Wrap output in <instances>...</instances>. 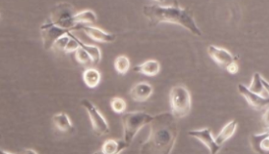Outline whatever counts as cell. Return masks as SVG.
<instances>
[{"label":"cell","instance_id":"6da1fadb","mask_svg":"<svg viewBox=\"0 0 269 154\" xmlns=\"http://www.w3.org/2000/svg\"><path fill=\"white\" fill-rule=\"evenodd\" d=\"M148 138L141 144L140 154H170L178 136L176 118L171 112L154 116Z\"/></svg>","mask_w":269,"mask_h":154},{"label":"cell","instance_id":"7a4b0ae2","mask_svg":"<svg viewBox=\"0 0 269 154\" xmlns=\"http://www.w3.org/2000/svg\"><path fill=\"white\" fill-rule=\"evenodd\" d=\"M142 12L151 25L165 22L173 23L182 26L196 36H202V31L194 20V12L180 6L178 2L164 4L162 2L154 1L145 5Z\"/></svg>","mask_w":269,"mask_h":154},{"label":"cell","instance_id":"3957f363","mask_svg":"<svg viewBox=\"0 0 269 154\" xmlns=\"http://www.w3.org/2000/svg\"><path fill=\"white\" fill-rule=\"evenodd\" d=\"M153 118L154 116L142 111L127 112L122 115L121 121L124 132L123 140L128 146L134 141L135 137L140 132V129L146 124H149Z\"/></svg>","mask_w":269,"mask_h":154},{"label":"cell","instance_id":"277c9868","mask_svg":"<svg viewBox=\"0 0 269 154\" xmlns=\"http://www.w3.org/2000/svg\"><path fill=\"white\" fill-rule=\"evenodd\" d=\"M171 113L176 119L187 117L192 110V96L189 89L183 85L174 86L169 94Z\"/></svg>","mask_w":269,"mask_h":154},{"label":"cell","instance_id":"5b68a950","mask_svg":"<svg viewBox=\"0 0 269 154\" xmlns=\"http://www.w3.org/2000/svg\"><path fill=\"white\" fill-rule=\"evenodd\" d=\"M81 105L87 112L93 129L97 136H103L110 132V125L107 120L93 102L88 99H83L81 101Z\"/></svg>","mask_w":269,"mask_h":154},{"label":"cell","instance_id":"8992f818","mask_svg":"<svg viewBox=\"0 0 269 154\" xmlns=\"http://www.w3.org/2000/svg\"><path fill=\"white\" fill-rule=\"evenodd\" d=\"M68 32H71V31L54 24L53 22H50L49 20L47 22H44L41 26V33H42V38H43L44 49L45 50L52 49L56 42L61 37H63L64 35L68 33Z\"/></svg>","mask_w":269,"mask_h":154},{"label":"cell","instance_id":"52a82bcc","mask_svg":"<svg viewBox=\"0 0 269 154\" xmlns=\"http://www.w3.org/2000/svg\"><path fill=\"white\" fill-rule=\"evenodd\" d=\"M189 136L193 137L194 139H197L201 143L204 144L205 146L209 149L210 153L217 154L219 152L221 146L216 143L215 138L213 136L212 129L210 127H205L202 129H195L189 131Z\"/></svg>","mask_w":269,"mask_h":154},{"label":"cell","instance_id":"ba28073f","mask_svg":"<svg viewBox=\"0 0 269 154\" xmlns=\"http://www.w3.org/2000/svg\"><path fill=\"white\" fill-rule=\"evenodd\" d=\"M73 30H82L91 39L99 43H113L116 41L115 34L109 33L99 27L89 24H79L73 28Z\"/></svg>","mask_w":269,"mask_h":154},{"label":"cell","instance_id":"9c48e42d","mask_svg":"<svg viewBox=\"0 0 269 154\" xmlns=\"http://www.w3.org/2000/svg\"><path fill=\"white\" fill-rule=\"evenodd\" d=\"M237 90L239 94L247 101L248 104L252 106L254 109L262 110L266 107H269V99L262 97L261 95H258V94L251 92L245 85L239 84Z\"/></svg>","mask_w":269,"mask_h":154},{"label":"cell","instance_id":"30bf717a","mask_svg":"<svg viewBox=\"0 0 269 154\" xmlns=\"http://www.w3.org/2000/svg\"><path fill=\"white\" fill-rule=\"evenodd\" d=\"M208 53L210 57L215 61L217 65L221 67H225L231 63L236 61V58L234 55L225 48L215 46V45H210L208 47Z\"/></svg>","mask_w":269,"mask_h":154},{"label":"cell","instance_id":"8fae6325","mask_svg":"<svg viewBox=\"0 0 269 154\" xmlns=\"http://www.w3.org/2000/svg\"><path fill=\"white\" fill-rule=\"evenodd\" d=\"M153 87L148 82H140L135 84L130 90V97L136 102H144L153 95Z\"/></svg>","mask_w":269,"mask_h":154},{"label":"cell","instance_id":"7c38bea8","mask_svg":"<svg viewBox=\"0 0 269 154\" xmlns=\"http://www.w3.org/2000/svg\"><path fill=\"white\" fill-rule=\"evenodd\" d=\"M97 14L92 10H84L75 14L69 21V28L72 31L73 28L79 24H91L97 22Z\"/></svg>","mask_w":269,"mask_h":154},{"label":"cell","instance_id":"4fadbf2b","mask_svg":"<svg viewBox=\"0 0 269 154\" xmlns=\"http://www.w3.org/2000/svg\"><path fill=\"white\" fill-rule=\"evenodd\" d=\"M54 126L61 132H72L74 130L73 123L69 116L65 112H60L55 114L52 118Z\"/></svg>","mask_w":269,"mask_h":154},{"label":"cell","instance_id":"5bb4252c","mask_svg":"<svg viewBox=\"0 0 269 154\" xmlns=\"http://www.w3.org/2000/svg\"><path fill=\"white\" fill-rule=\"evenodd\" d=\"M134 71L146 76H155L160 72L161 65L157 60H147L140 65L134 66Z\"/></svg>","mask_w":269,"mask_h":154},{"label":"cell","instance_id":"9a60e30c","mask_svg":"<svg viewBox=\"0 0 269 154\" xmlns=\"http://www.w3.org/2000/svg\"><path fill=\"white\" fill-rule=\"evenodd\" d=\"M128 145L124 142V140H115L109 139L102 144L100 154H119L122 152Z\"/></svg>","mask_w":269,"mask_h":154},{"label":"cell","instance_id":"2e32d148","mask_svg":"<svg viewBox=\"0 0 269 154\" xmlns=\"http://www.w3.org/2000/svg\"><path fill=\"white\" fill-rule=\"evenodd\" d=\"M237 128V121L236 120L229 121L224 125V127L218 133L215 137V141L220 146L226 143L227 141L235 134Z\"/></svg>","mask_w":269,"mask_h":154},{"label":"cell","instance_id":"e0dca14e","mask_svg":"<svg viewBox=\"0 0 269 154\" xmlns=\"http://www.w3.org/2000/svg\"><path fill=\"white\" fill-rule=\"evenodd\" d=\"M83 80L88 88H97L101 81V74L97 68L88 67L83 72Z\"/></svg>","mask_w":269,"mask_h":154},{"label":"cell","instance_id":"ac0fdd59","mask_svg":"<svg viewBox=\"0 0 269 154\" xmlns=\"http://www.w3.org/2000/svg\"><path fill=\"white\" fill-rule=\"evenodd\" d=\"M73 38L75 39V41L77 42V44H79V46L82 47L86 51V53L91 56L93 64L97 65V64H98V62H100V60H101V50H100V48L98 46L94 45V44H85L81 40H79L74 35H73Z\"/></svg>","mask_w":269,"mask_h":154},{"label":"cell","instance_id":"d6986e66","mask_svg":"<svg viewBox=\"0 0 269 154\" xmlns=\"http://www.w3.org/2000/svg\"><path fill=\"white\" fill-rule=\"evenodd\" d=\"M131 66L129 58L125 55H119L115 60V67L119 74H125L128 72Z\"/></svg>","mask_w":269,"mask_h":154},{"label":"cell","instance_id":"ffe728a7","mask_svg":"<svg viewBox=\"0 0 269 154\" xmlns=\"http://www.w3.org/2000/svg\"><path fill=\"white\" fill-rule=\"evenodd\" d=\"M248 89L251 92L258 94V95H261L263 92H265L264 88H263V84H262V76L258 72H255L253 74L252 81H251Z\"/></svg>","mask_w":269,"mask_h":154},{"label":"cell","instance_id":"44dd1931","mask_svg":"<svg viewBox=\"0 0 269 154\" xmlns=\"http://www.w3.org/2000/svg\"><path fill=\"white\" fill-rule=\"evenodd\" d=\"M269 137V129H266L264 132L258 133V134H254L251 136V145L254 151H256L257 153L262 154L263 152L261 151L260 147H259V143L261 140H263L264 138Z\"/></svg>","mask_w":269,"mask_h":154},{"label":"cell","instance_id":"7402d4cb","mask_svg":"<svg viewBox=\"0 0 269 154\" xmlns=\"http://www.w3.org/2000/svg\"><path fill=\"white\" fill-rule=\"evenodd\" d=\"M110 104L113 111L118 114H123L127 107L126 101L121 98H113L111 99Z\"/></svg>","mask_w":269,"mask_h":154},{"label":"cell","instance_id":"603a6c76","mask_svg":"<svg viewBox=\"0 0 269 154\" xmlns=\"http://www.w3.org/2000/svg\"><path fill=\"white\" fill-rule=\"evenodd\" d=\"M75 59L78 63H80L82 65H85V66H87V65L93 63L91 56L88 55L86 51L80 46H79V48L77 49V51L75 52Z\"/></svg>","mask_w":269,"mask_h":154},{"label":"cell","instance_id":"cb8c5ba5","mask_svg":"<svg viewBox=\"0 0 269 154\" xmlns=\"http://www.w3.org/2000/svg\"><path fill=\"white\" fill-rule=\"evenodd\" d=\"M69 41H70V37H69V32H68V33L64 35L63 37H61L56 42V44H54V49L65 52V47H66V45H67Z\"/></svg>","mask_w":269,"mask_h":154},{"label":"cell","instance_id":"d4e9b609","mask_svg":"<svg viewBox=\"0 0 269 154\" xmlns=\"http://www.w3.org/2000/svg\"><path fill=\"white\" fill-rule=\"evenodd\" d=\"M69 37H70V41L68 42V44L65 47V53H71V52H76L77 49L79 48V44H77L75 39L73 38V34L69 32Z\"/></svg>","mask_w":269,"mask_h":154},{"label":"cell","instance_id":"484cf974","mask_svg":"<svg viewBox=\"0 0 269 154\" xmlns=\"http://www.w3.org/2000/svg\"><path fill=\"white\" fill-rule=\"evenodd\" d=\"M238 69H239V66H238V64H237V61L231 63L230 65H228V66H226L227 71H228L229 73H231V74H236V73H237Z\"/></svg>","mask_w":269,"mask_h":154},{"label":"cell","instance_id":"4316f807","mask_svg":"<svg viewBox=\"0 0 269 154\" xmlns=\"http://www.w3.org/2000/svg\"><path fill=\"white\" fill-rule=\"evenodd\" d=\"M259 147H260V149H261L262 152L269 151V137L264 138L263 140L260 141V143H259Z\"/></svg>","mask_w":269,"mask_h":154},{"label":"cell","instance_id":"83f0119b","mask_svg":"<svg viewBox=\"0 0 269 154\" xmlns=\"http://www.w3.org/2000/svg\"><path fill=\"white\" fill-rule=\"evenodd\" d=\"M262 121L265 124V126L267 127V129H269V107L266 108V110L262 115Z\"/></svg>","mask_w":269,"mask_h":154},{"label":"cell","instance_id":"f1b7e54d","mask_svg":"<svg viewBox=\"0 0 269 154\" xmlns=\"http://www.w3.org/2000/svg\"><path fill=\"white\" fill-rule=\"evenodd\" d=\"M262 84H263V88L265 93H267V95L269 96V82L267 80H265L263 77H262Z\"/></svg>","mask_w":269,"mask_h":154},{"label":"cell","instance_id":"f546056e","mask_svg":"<svg viewBox=\"0 0 269 154\" xmlns=\"http://www.w3.org/2000/svg\"><path fill=\"white\" fill-rule=\"evenodd\" d=\"M20 154H39L36 150H34L32 148H26L22 151V153Z\"/></svg>","mask_w":269,"mask_h":154},{"label":"cell","instance_id":"4dcf8cb0","mask_svg":"<svg viewBox=\"0 0 269 154\" xmlns=\"http://www.w3.org/2000/svg\"><path fill=\"white\" fill-rule=\"evenodd\" d=\"M1 154H14V153H12V152H9V151H6V150H4V149H1Z\"/></svg>","mask_w":269,"mask_h":154},{"label":"cell","instance_id":"1f68e13d","mask_svg":"<svg viewBox=\"0 0 269 154\" xmlns=\"http://www.w3.org/2000/svg\"><path fill=\"white\" fill-rule=\"evenodd\" d=\"M95 154H100V153H99V152H96V153Z\"/></svg>","mask_w":269,"mask_h":154}]
</instances>
